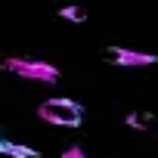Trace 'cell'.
Returning <instances> with one entry per match:
<instances>
[{"instance_id":"1","label":"cell","mask_w":158,"mask_h":158,"mask_svg":"<svg viewBox=\"0 0 158 158\" xmlns=\"http://www.w3.org/2000/svg\"><path fill=\"white\" fill-rule=\"evenodd\" d=\"M37 118H40L44 124H53V127H81L84 109L77 106L74 99L56 96V99H44V102L37 106Z\"/></svg>"},{"instance_id":"2","label":"cell","mask_w":158,"mask_h":158,"mask_svg":"<svg viewBox=\"0 0 158 158\" xmlns=\"http://www.w3.org/2000/svg\"><path fill=\"white\" fill-rule=\"evenodd\" d=\"M3 68H10L19 77H28V81H40V84H56L59 81V68L50 62H37V59H6Z\"/></svg>"},{"instance_id":"3","label":"cell","mask_w":158,"mask_h":158,"mask_svg":"<svg viewBox=\"0 0 158 158\" xmlns=\"http://www.w3.org/2000/svg\"><path fill=\"white\" fill-rule=\"evenodd\" d=\"M106 59L112 65H152L158 62V56H149V53H136V50H121V47H112L106 53Z\"/></svg>"},{"instance_id":"4","label":"cell","mask_w":158,"mask_h":158,"mask_svg":"<svg viewBox=\"0 0 158 158\" xmlns=\"http://www.w3.org/2000/svg\"><path fill=\"white\" fill-rule=\"evenodd\" d=\"M0 155H10V158H37L40 152H37V149H28V146H22V143L3 139V143H0Z\"/></svg>"},{"instance_id":"5","label":"cell","mask_w":158,"mask_h":158,"mask_svg":"<svg viewBox=\"0 0 158 158\" xmlns=\"http://www.w3.org/2000/svg\"><path fill=\"white\" fill-rule=\"evenodd\" d=\"M59 16H62V19H68V22H84V19H87V13H84L81 6H62V10H59Z\"/></svg>"},{"instance_id":"6","label":"cell","mask_w":158,"mask_h":158,"mask_svg":"<svg viewBox=\"0 0 158 158\" xmlns=\"http://www.w3.org/2000/svg\"><path fill=\"white\" fill-rule=\"evenodd\" d=\"M146 121H152V115H136V112H133V115H127V124H130L133 130H146V127H149Z\"/></svg>"},{"instance_id":"7","label":"cell","mask_w":158,"mask_h":158,"mask_svg":"<svg viewBox=\"0 0 158 158\" xmlns=\"http://www.w3.org/2000/svg\"><path fill=\"white\" fill-rule=\"evenodd\" d=\"M62 158H90V155H84V152H81V146H71V149H65V152H62Z\"/></svg>"},{"instance_id":"8","label":"cell","mask_w":158,"mask_h":158,"mask_svg":"<svg viewBox=\"0 0 158 158\" xmlns=\"http://www.w3.org/2000/svg\"><path fill=\"white\" fill-rule=\"evenodd\" d=\"M0 143H3V136H0Z\"/></svg>"}]
</instances>
